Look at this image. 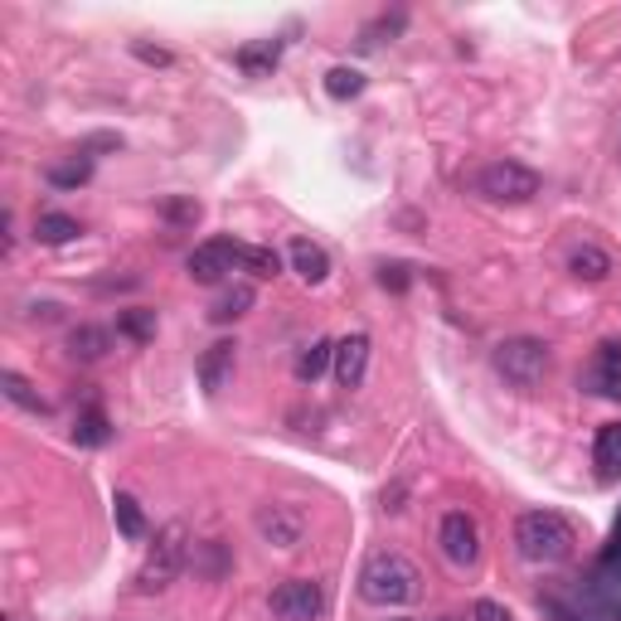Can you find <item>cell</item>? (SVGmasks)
Segmentation results:
<instances>
[{
  "instance_id": "6",
  "label": "cell",
  "mask_w": 621,
  "mask_h": 621,
  "mask_svg": "<svg viewBox=\"0 0 621 621\" xmlns=\"http://www.w3.org/2000/svg\"><path fill=\"white\" fill-rule=\"evenodd\" d=\"M267 612L277 621H315L325 612V588L315 578H287L267 592Z\"/></svg>"
},
{
  "instance_id": "24",
  "label": "cell",
  "mask_w": 621,
  "mask_h": 621,
  "mask_svg": "<svg viewBox=\"0 0 621 621\" xmlns=\"http://www.w3.org/2000/svg\"><path fill=\"white\" fill-rule=\"evenodd\" d=\"M44 175H49V185H54V190H78V185H88V180H92V160H88V156L58 160V166H49Z\"/></svg>"
},
{
  "instance_id": "28",
  "label": "cell",
  "mask_w": 621,
  "mask_h": 621,
  "mask_svg": "<svg viewBox=\"0 0 621 621\" xmlns=\"http://www.w3.org/2000/svg\"><path fill=\"white\" fill-rule=\"evenodd\" d=\"M403 25H408L403 10H393V15H379V20H374V25L365 30V49H374V44H384V40H398V34H403Z\"/></svg>"
},
{
  "instance_id": "27",
  "label": "cell",
  "mask_w": 621,
  "mask_h": 621,
  "mask_svg": "<svg viewBox=\"0 0 621 621\" xmlns=\"http://www.w3.org/2000/svg\"><path fill=\"white\" fill-rule=\"evenodd\" d=\"M243 267H248L253 277H277L282 273V257L273 248H257V243H243Z\"/></svg>"
},
{
  "instance_id": "31",
  "label": "cell",
  "mask_w": 621,
  "mask_h": 621,
  "mask_svg": "<svg viewBox=\"0 0 621 621\" xmlns=\"http://www.w3.org/2000/svg\"><path fill=\"white\" fill-rule=\"evenodd\" d=\"M132 54L142 58V64H156V68H170V64H175V54H170V49H156V44H142V40L132 44Z\"/></svg>"
},
{
  "instance_id": "17",
  "label": "cell",
  "mask_w": 621,
  "mask_h": 621,
  "mask_svg": "<svg viewBox=\"0 0 621 621\" xmlns=\"http://www.w3.org/2000/svg\"><path fill=\"white\" fill-rule=\"evenodd\" d=\"M592 462L602 480H621V423H607L592 442Z\"/></svg>"
},
{
  "instance_id": "20",
  "label": "cell",
  "mask_w": 621,
  "mask_h": 621,
  "mask_svg": "<svg viewBox=\"0 0 621 621\" xmlns=\"http://www.w3.org/2000/svg\"><path fill=\"white\" fill-rule=\"evenodd\" d=\"M74 442L78 447H108L112 442V423H108V413H102L98 403L74 418Z\"/></svg>"
},
{
  "instance_id": "11",
  "label": "cell",
  "mask_w": 621,
  "mask_h": 621,
  "mask_svg": "<svg viewBox=\"0 0 621 621\" xmlns=\"http://www.w3.org/2000/svg\"><path fill=\"white\" fill-rule=\"evenodd\" d=\"M369 350H374V340L365 331H355V335H345V340H335V384L340 389H359L365 384V374H369Z\"/></svg>"
},
{
  "instance_id": "13",
  "label": "cell",
  "mask_w": 621,
  "mask_h": 621,
  "mask_svg": "<svg viewBox=\"0 0 621 621\" xmlns=\"http://www.w3.org/2000/svg\"><path fill=\"white\" fill-rule=\"evenodd\" d=\"M287 257H291V273H297L307 287H321L325 277H331V257H325L321 243H311V239H291Z\"/></svg>"
},
{
  "instance_id": "1",
  "label": "cell",
  "mask_w": 621,
  "mask_h": 621,
  "mask_svg": "<svg viewBox=\"0 0 621 621\" xmlns=\"http://www.w3.org/2000/svg\"><path fill=\"white\" fill-rule=\"evenodd\" d=\"M573 548H578V530L558 510H524L514 520V554L524 564H534V568L568 564Z\"/></svg>"
},
{
  "instance_id": "2",
  "label": "cell",
  "mask_w": 621,
  "mask_h": 621,
  "mask_svg": "<svg viewBox=\"0 0 621 621\" xmlns=\"http://www.w3.org/2000/svg\"><path fill=\"white\" fill-rule=\"evenodd\" d=\"M418 592H423V573H418V564H408L403 554H393V548L369 554L365 568H359V597L369 607H408L418 602Z\"/></svg>"
},
{
  "instance_id": "15",
  "label": "cell",
  "mask_w": 621,
  "mask_h": 621,
  "mask_svg": "<svg viewBox=\"0 0 621 621\" xmlns=\"http://www.w3.org/2000/svg\"><path fill=\"white\" fill-rule=\"evenodd\" d=\"M233 64L243 68L248 78H273V68L282 64V40H253L233 54Z\"/></svg>"
},
{
  "instance_id": "3",
  "label": "cell",
  "mask_w": 621,
  "mask_h": 621,
  "mask_svg": "<svg viewBox=\"0 0 621 621\" xmlns=\"http://www.w3.org/2000/svg\"><path fill=\"white\" fill-rule=\"evenodd\" d=\"M490 369H496L510 389L534 393L539 384L548 379V369H554V350H548L544 340H534V335H510V340H500V345L490 350Z\"/></svg>"
},
{
  "instance_id": "14",
  "label": "cell",
  "mask_w": 621,
  "mask_h": 621,
  "mask_svg": "<svg viewBox=\"0 0 621 621\" xmlns=\"http://www.w3.org/2000/svg\"><path fill=\"white\" fill-rule=\"evenodd\" d=\"M568 273L578 277V282H607V277L617 273L612 253L597 248V243H578V248L568 253Z\"/></svg>"
},
{
  "instance_id": "19",
  "label": "cell",
  "mask_w": 621,
  "mask_h": 621,
  "mask_svg": "<svg viewBox=\"0 0 621 621\" xmlns=\"http://www.w3.org/2000/svg\"><path fill=\"white\" fill-rule=\"evenodd\" d=\"M253 301H257V291H253L248 282L224 287V291H219V301H214V307H209V321H219V325L239 321V315H248V311H253Z\"/></svg>"
},
{
  "instance_id": "32",
  "label": "cell",
  "mask_w": 621,
  "mask_h": 621,
  "mask_svg": "<svg viewBox=\"0 0 621 621\" xmlns=\"http://www.w3.org/2000/svg\"><path fill=\"white\" fill-rule=\"evenodd\" d=\"M379 282H384V287H393V291H403V287H408V267H403V263L379 267Z\"/></svg>"
},
{
  "instance_id": "7",
  "label": "cell",
  "mask_w": 621,
  "mask_h": 621,
  "mask_svg": "<svg viewBox=\"0 0 621 621\" xmlns=\"http://www.w3.org/2000/svg\"><path fill=\"white\" fill-rule=\"evenodd\" d=\"M437 544H442V558L452 568H476L480 564V530L466 510H447L437 524Z\"/></svg>"
},
{
  "instance_id": "21",
  "label": "cell",
  "mask_w": 621,
  "mask_h": 621,
  "mask_svg": "<svg viewBox=\"0 0 621 621\" xmlns=\"http://www.w3.org/2000/svg\"><path fill=\"white\" fill-rule=\"evenodd\" d=\"M331 365H335V340H311V345L297 355V379L315 384Z\"/></svg>"
},
{
  "instance_id": "12",
  "label": "cell",
  "mask_w": 621,
  "mask_h": 621,
  "mask_svg": "<svg viewBox=\"0 0 621 621\" xmlns=\"http://www.w3.org/2000/svg\"><path fill=\"white\" fill-rule=\"evenodd\" d=\"M233 365H239V345H233V340H214V345L199 355V384H204V393L224 389L233 379Z\"/></svg>"
},
{
  "instance_id": "23",
  "label": "cell",
  "mask_w": 621,
  "mask_h": 621,
  "mask_svg": "<svg viewBox=\"0 0 621 621\" xmlns=\"http://www.w3.org/2000/svg\"><path fill=\"white\" fill-rule=\"evenodd\" d=\"M112 520H117V530H122V539H132V544H142V539L151 534V530H146V514H142V506H136V500L126 496V490L112 500Z\"/></svg>"
},
{
  "instance_id": "16",
  "label": "cell",
  "mask_w": 621,
  "mask_h": 621,
  "mask_svg": "<svg viewBox=\"0 0 621 621\" xmlns=\"http://www.w3.org/2000/svg\"><path fill=\"white\" fill-rule=\"evenodd\" d=\"M108 350L112 335L102 325H74L68 331V359H78V365H98V359H108Z\"/></svg>"
},
{
  "instance_id": "8",
  "label": "cell",
  "mask_w": 621,
  "mask_h": 621,
  "mask_svg": "<svg viewBox=\"0 0 621 621\" xmlns=\"http://www.w3.org/2000/svg\"><path fill=\"white\" fill-rule=\"evenodd\" d=\"M239 263H243V243L239 239H209V243H199V248L190 253V263L185 267H190V277L199 287H219Z\"/></svg>"
},
{
  "instance_id": "26",
  "label": "cell",
  "mask_w": 621,
  "mask_h": 621,
  "mask_svg": "<svg viewBox=\"0 0 621 621\" xmlns=\"http://www.w3.org/2000/svg\"><path fill=\"white\" fill-rule=\"evenodd\" d=\"M325 92H331L335 102L359 98V92H365V74H359V68H331V74H325Z\"/></svg>"
},
{
  "instance_id": "18",
  "label": "cell",
  "mask_w": 621,
  "mask_h": 621,
  "mask_svg": "<svg viewBox=\"0 0 621 621\" xmlns=\"http://www.w3.org/2000/svg\"><path fill=\"white\" fill-rule=\"evenodd\" d=\"M0 393H5L15 408H25V413H49V398H44V393L25 379V374H15V369L0 374Z\"/></svg>"
},
{
  "instance_id": "9",
  "label": "cell",
  "mask_w": 621,
  "mask_h": 621,
  "mask_svg": "<svg viewBox=\"0 0 621 621\" xmlns=\"http://www.w3.org/2000/svg\"><path fill=\"white\" fill-rule=\"evenodd\" d=\"M253 530L267 548H282L287 554V548H297L301 539H307V514H301L297 506H263L253 520Z\"/></svg>"
},
{
  "instance_id": "4",
  "label": "cell",
  "mask_w": 621,
  "mask_h": 621,
  "mask_svg": "<svg viewBox=\"0 0 621 621\" xmlns=\"http://www.w3.org/2000/svg\"><path fill=\"white\" fill-rule=\"evenodd\" d=\"M190 530H185L180 520H170L166 530L156 534V544H151L146 564L136 568V592H166L175 578H180V568L190 564Z\"/></svg>"
},
{
  "instance_id": "22",
  "label": "cell",
  "mask_w": 621,
  "mask_h": 621,
  "mask_svg": "<svg viewBox=\"0 0 621 621\" xmlns=\"http://www.w3.org/2000/svg\"><path fill=\"white\" fill-rule=\"evenodd\" d=\"M78 233H84V224H78L74 214H40V224H34V239H40L44 248H64Z\"/></svg>"
},
{
  "instance_id": "33",
  "label": "cell",
  "mask_w": 621,
  "mask_h": 621,
  "mask_svg": "<svg viewBox=\"0 0 621 621\" xmlns=\"http://www.w3.org/2000/svg\"><path fill=\"white\" fill-rule=\"evenodd\" d=\"M437 621H456V617H437Z\"/></svg>"
},
{
  "instance_id": "10",
  "label": "cell",
  "mask_w": 621,
  "mask_h": 621,
  "mask_svg": "<svg viewBox=\"0 0 621 621\" xmlns=\"http://www.w3.org/2000/svg\"><path fill=\"white\" fill-rule=\"evenodd\" d=\"M578 384L597 398L621 403V340H602V345L592 350V359H588V369H583Z\"/></svg>"
},
{
  "instance_id": "25",
  "label": "cell",
  "mask_w": 621,
  "mask_h": 621,
  "mask_svg": "<svg viewBox=\"0 0 621 621\" xmlns=\"http://www.w3.org/2000/svg\"><path fill=\"white\" fill-rule=\"evenodd\" d=\"M156 311H146V307H132V311H122L117 315V331H122L126 340H136V345H146V340H156Z\"/></svg>"
},
{
  "instance_id": "5",
  "label": "cell",
  "mask_w": 621,
  "mask_h": 621,
  "mask_svg": "<svg viewBox=\"0 0 621 621\" xmlns=\"http://www.w3.org/2000/svg\"><path fill=\"white\" fill-rule=\"evenodd\" d=\"M476 190L490 199V204H530L539 195V175L520 160H490L486 170L476 175Z\"/></svg>"
},
{
  "instance_id": "30",
  "label": "cell",
  "mask_w": 621,
  "mask_h": 621,
  "mask_svg": "<svg viewBox=\"0 0 621 621\" xmlns=\"http://www.w3.org/2000/svg\"><path fill=\"white\" fill-rule=\"evenodd\" d=\"M472 621H514L506 602H490V597H480V602L472 607Z\"/></svg>"
},
{
  "instance_id": "29",
  "label": "cell",
  "mask_w": 621,
  "mask_h": 621,
  "mask_svg": "<svg viewBox=\"0 0 621 621\" xmlns=\"http://www.w3.org/2000/svg\"><path fill=\"white\" fill-rule=\"evenodd\" d=\"M160 214H166L170 224H199V199H166Z\"/></svg>"
}]
</instances>
